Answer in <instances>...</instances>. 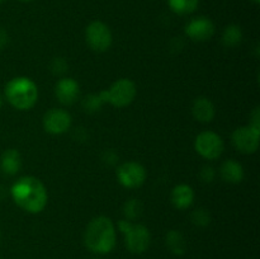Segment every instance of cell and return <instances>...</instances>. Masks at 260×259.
I'll list each match as a JSON object with an SVG mask.
<instances>
[{"mask_svg":"<svg viewBox=\"0 0 260 259\" xmlns=\"http://www.w3.org/2000/svg\"><path fill=\"white\" fill-rule=\"evenodd\" d=\"M10 192L14 202L29 213H40L47 205V190L43 183L35 177L19 178Z\"/></svg>","mask_w":260,"mask_h":259,"instance_id":"cell-1","label":"cell"},{"mask_svg":"<svg viewBox=\"0 0 260 259\" xmlns=\"http://www.w3.org/2000/svg\"><path fill=\"white\" fill-rule=\"evenodd\" d=\"M86 248L95 254H107L116 246V228L106 216L94 217L84 234Z\"/></svg>","mask_w":260,"mask_h":259,"instance_id":"cell-2","label":"cell"},{"mask_svg":"<svg viewBox=\"0 0 260 259\" xmlns=\"http://www.w3.org/2000/svg\"><path fill=\"white\" fill-rule=\"evenodd\" d=\"M4 93L7 101L19 111L32 108L38 99L37 85L25 76H17L8 81Z\"/></svg>","mask_w":260,"mask_h":259,"instance_id":"cell-3","label":"cell"},{"mask_svg":"<svg viewBox=\"0 0 260 259\" xmlns=\"http://www.w3.org/2000/svg\"><path fill=\"white\" fill-rule=\"evenodd\" d=\"M119 230L124 235L126 248L134 254H141L147 250L151 243V234L146 226L141 223H132L128 220H122L118 222Z\"/></svg>","mask_w":260,"mask_h":259,"instance_id":"cell-4","label":"cell"},{"mask_svg":"<svg viewBox=\"0 0 260 259\" xmlns=\"http://www.w3.org/2000/svg\"><path fill=\"white\" fill-rule=\"evenodd\" d=\"M103 103H111L112 106L123 108L131 104L136 96V85L129 79H118L109 89L99 93Z\"/></svg>","mask_w":260,"mask_h":259,"instance_id":"cell-5","label":"cell"},{"mask_svg":"<svg viewBox=\"0 0 260 259\" xmlns=\"http://www.w3.org/2000/svg\"><path fill=\"white\" fill-rule=\"evenodd\" d=\"M194 147L202 157L215 160L223 152V141L216 132L203 131L196 137Z\"/></svg>","mask_w":260,"mask_h":259,"instance_id":"cell-6","label":"cell"},{"mask_svg":"<svg viewBox=\"0 0 260 259\" xmlns=\"http://www.w3.org/2000/svg\"><path fill=\"white\" fill-rule=\"evenodd\" d=\"M86 42L96 52H104L112 45V32L103 22H91L86 28Z\"/></svg>","mask_w":260,"mask_h":259,"instance_id":"cell-7","label":"cell"},{"mask_svg":"<svg viewBox=\"0 0 260 259\" xmlns=\"http://www.w3.org/2000/svg\"><path fill=\"white\" fill-rule=\"evenodd\" d=\"M260 128L251 124L239 127L233 132V144L243 154H254L259 147Z\"/></svg>","mask_w":260,"mask_h":259,"instance_id":"cell-8","label":"cell"},{"mask_svg":"<svg viewBox=\"0 0 260 259\" xmlns=\"http://www.w3.org/2000/svg\"><path fill=\"white\" fill-rule=\"evenodd\" d=\"M118 182L126 188H139L146 179V170L136 161H126L117 169Z\"/></svg>","mask_w":260,"mask_h":259,"instance_id":"cell-9","label":"cell"},{"mask_svg":"<svg viewBox=\"0 0 260 259\" xmlns=\"http://www.w3.org/2000/svg\"><path fill=\"white\" fill-rule=\"evenodd\" d=\"M71 126V116L65 109L52 108L43 116V127L48 134L61 135Z\"/></svg>","mask_w":260,"mask_h":259,"instance_id":"cell-10","label":"cell"},{"mask_svg":"<svg viewBox=\"0 0 260 259\" xmlns=\"http://www.w3.org/2000/svg\"><path fill=\"white\" fill-rule=\"evenodd\" d=\"M185 33L193 41H203L210 40L215 33V25L208 18L198 17L190 20L185 27Z\"/></svg>","mask_w":260,"mask_h":259,"instance_id":"cell-11","label":"cell"},{"mask_svg":"<svg viewBox=\"0 0 260 259\" xmlns=\"http://www.w3.org/2000/svg\"><path fill=\"white\" fill-rule=\"evenodd\" d=\"M56 96L62 104H73L78 99L80 89L79 84L71 78L60 79L56 84Z\"/></svg>","mask_w":260,"mask_h":259,"instance_id":"cell-12","label":"cell"},{"mask_svg":"<svg viewBox=\"0 0 260 259\" xmlns=\"http://www.w3.org/2000/svg\"><path fill=\"white\" fill-rule=\"evenodd\" d=\"M170 200L175 207L179 208V210H184L193 203L194 192H193L192 187H189L188 184H179L173 188Z\"/></svg>","mask_w":260,"mask_h":259,"instance_id":"cell-13","label":"cell"},{"mask_svg":"<svg viewBox=\"0 0 260 259\" xmlns=\"http://www.w3.org/2000/svg\"><path fill=\"white\" fill-rule=\"evenodd\" d=\"M192 113L200 122H211L215 117V106L206 96H198L192 106Z\"/></svg>","mask_w":260,"mask_h":259,"instance_id":"cell-14","label":"cell"},{"mask_svg":"<svg viewBox=\"0 0 260 259\" xmlns=\"http://www.w3.org/2000/svg\"><path fill=\"white\" fill-rule=\"evenodd\" d=\"M22 167V156L15 149L5 150L0 159V168L7 175H15Z\"/></svg>","mask_w":260,"mask_h":259,"instance_id":"cell-15","label":"cell"},{"mask_svg":"<svg viewBox=\"0 0 260 259\" xmlns=\"http://www.w3.org/2000/svg\"><path fill=\"white\" fill-rule=\"evenodd\" d=\"M221 175L225 182L236 184L240 183L244 178V169L241 164L235 160H226L221 167Z\"/></svg>","mask_w":260,"mask_h":259,"instance_id":"cell-16","label":"cell"},{"mask_svg":"<svg viewBox=\"0 0 260 259\" xmlns=\"http://www.w3.org/2000/svg\"><path fill=\"white\" fill-rule=\"evenodd\" d=\"M167 246L174 255H183L187 250V241L184 235L178 230H172L167 234Z\"/></svg>","mask_w":260,"mask_h":259,"instance_id":"cell-17","label":"cell"},{"mask_svg":"<svg viewBox=\"0 0 260 259\" xmlns=\"http://www.w3.org/2000/svg\"><path fill=\"white\" fill-rule=\"evenodd\" d=\"M168 2L173 12L180 15L190 14L198 7V0H168Z\"/></svg>","mask_w":260,"mask_h":259,"instance_id":"cell-18","label":"cell"},{"mask_svg":"<svg viewBox=\"0 0 260 259\" xmlns=\"http://www.w3.org/2000/svg\"><path fill=\"white\" fill-rule=\"evenodd\" d=\"M241 40H243V32H241L240 27L234 24L226 27L222 36L223 45L228 46V47H235L241 42Z\"/></svg>","mask_w":260,"mask_h":259,"instance_id":"cell-19","label":"cell"},{"mask_svg":"<svg viewBox=\"0 0 260 259\" xmlns=\"http://www.w3.org/2000/svg\"><path fill=\"white\" fill-rule=\"evenodd\" d=\"M123 211H124V215H126V217L128 218V221H131V220H135V218L139 217L140 213H141V211H142V206H141V203H140V201L129 200L124 203Z\"/></svg>","mask_w":260,"mask_h":259,"instance_id":"cell-20","label":"cell"},{"mask_svg":"<svg viewBox=\"0 0 260 259\" xmlns=\"http://www.w3.org/2000/svg\"><path fill=\"white\" fill-rule=\"evenodd\" d=\"M103 104V101L101 99L99 94H90L85 96L83 101V107L86 112H96Z\"/></svg>","mask_w":260,"mask_h":259,"instance_id":"cell-21","label":"cell"},{"mask_svg":"<svg viewBox=\"0 0 260 259\" xmlns=\"http://www.w3.org/2000/svg\"><path fill=\"white\" fill-rule=\"evenodd\" d=\"M192 221L194 225L205 228V226H207L211 222V216L207 210H205V208H198V210H196L192 213Z\"/></svg>","mask_w":260,"mask_h":259,"instance_id":"cell-22","label":"cell"},{"mask_svg":"<svg viewBox=\"0 0 260 259\" xmlns=\"http://www.w3.org/2000/svg\"><path fill=\"white\" fill-rule=\"evenodd\" d=\"M66 68H68V66H66V62L63 61V58H61V57L55 58L52 62V65H51V69H52V71L55 74L65 73Z\"/></svg>","mask_w":260,"mask_h":259,"instance_id":"cell-23","label":"cell"},{"mask_svg":"<svg viewBox=\"0 0 260 259\" xmlns=\"http://www.w3.org/2000/svg\"><path fill=\"white\" fill-rule=\"evenodd\" d=\"M201 178H202L203 182L208 183L212 182L213 178H215V169L212 167H205L202 170H201Z\"/></svg>","mask_w":260,"mask_h":259,"instance_id":"cell-24","label":"cell"},{"mask_svg":"<svg viewBox=\"0 0 260 259\" xmlns=\"http://www.w3.org/2000/svg\"><path fill=\"white\" fill-rule=\"evenodd\" d=\"M9 42V36H8L7 30L2 29L0 28V51H3L5 48V46Z\"/></svg>","mask_w":260,"mask_h":259,"instance_id":"cell-25","label":"cell"},{"mask_svg":"<svg viewBox=\"0 0 260 259\" xmlns=\"http://www.w3.org/2000/svg\"><path fill=\"white\" fill-rule=\"evenodd\" d=\"M251 118H253V122H251V126L254 127H258L260 128V123H259V118H260V113H259V108H255L254 113L251 114Z\"/></svg>","mask_w":260,"mask_h":259,"instance_id":"cell-26","label":"cell"},{"mask_svg":"<svg viewBox=\"0 0 260 259\" xmlns=\"http://www.w3.org/2000/svg\"><path fill=\"white\" fill-rule=\"evenodd\" d=\"M2 106H3V98L2 95H0V108H2Z\"/></svg>","mask_w":260,"mask_h":259,"instance_id":"cell-27","label":"cell"},{"mask_svg":"<svg viewBox=\"0 0 260 259\" xmlns=\"http://www.w3.org/2000/svg\"><path fill=\"white\" fill-rule=\"evenodd\" d=\"M253 2L255 3V4H259V3H260V0H253Z\"/></svg>","mask_w":260,"mask_h":259,"instance_id":"cell-28","label":"cell"},{"mask_svg":"<svg viewBox=\"0 0 260 259\" xmlns=\"http://www.w3.org/2000/svg\"><path fill=\"white\" fill-rule=\"evenodd\" d=\"M22 2H32V0H22Z\"/></svg>","mask_w":260,"mask_h":259,"instance_id":"cell-29","label":"cell"},{"mask_svg":"<svg viewBox=\"0 0 260 259\" xmlns=\"http://www.w3.org/2000/svg\"><path fill=\"white\" fill-rule=\"evenodd\" d=\"M3 2H4V0H0V4H2V3H3Z\"/></svg>","mask_w":260,"mask_h":259,"instance_id":"cell-30","label":"cell"}]
</instances>
